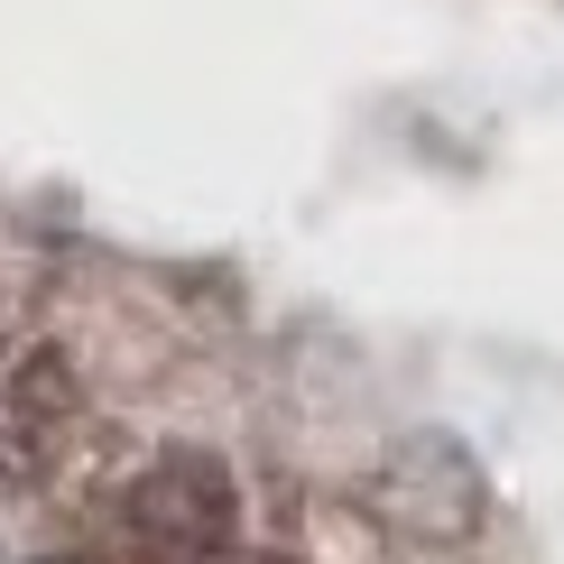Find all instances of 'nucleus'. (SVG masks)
<instances>
[{"label": "nucleus", "mask_w": 564, "mask_h": 564, "mask_svg": "<svg viewBox=\"0 0 564 564\" xmlns=\"http://www.w3.org/2000/svg\"><path fill=\"white\" fill-rule=\"evenodd\" d=\"M121 519H130V546L149 564H214L231 546V528H241V500H231V473L204 444H167L130 481Z\"/></svg>", "instance_id": "1"}, {"label": "nucleus", "mask_w": 564, "mask_h": 564, "mask_svg": "<svg viewBox=\"0 0 564 564\" xmlns=\"http://www.w3.org/2000/svg\"><path fill=\"white\" fill-rule=\"evenodd\" d=\"M370 500H380V519H389V528L454 546V536H473V519H481V473L463 463V444L416 435V444H398V454L380 463Z\"/></svg>", "instance_id": "2"}, {"label": "nucleus", "mask_w": 564, "mask_h": 564, "mask_svg": "<svg viewBox=\"0 0 564 564\" xmlns=\"http://www.w3.org/2000/svg\"><path fill=\"white\" fill-rule=\"evenodd\" d=\"M65 426H75V370H65L56 343H37L0 380V490L37 481L65 454Z\"/></svg>", "instance_id": "3"}, {"label": "nucleus", "mask_w": 564, "mask_h": 564, "mask_svg": "<svg viewBox=\"0 0 564 564\" xmlns=\"http://www.w3.org/2000/svg\"><path fill=\"white\" fill-rule=\"evenodd\" d=\"M250 564H288V555H250Z\"/></svg>", "instance_id": "4"}]
</instances>
